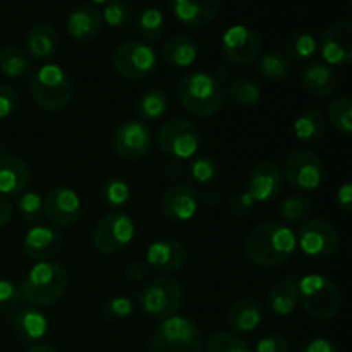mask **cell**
<instances>
[{
	"mask_svg": "<svg viewBox=\"0 0 352 352\" xmlns=\"http://www.w3.org/2000/svg\"><path fill=\"white\" fill-rule=\"evenodd\" d=\"M177 98L189 113L212 117L223 109L227 93L219 79L206 72H191L177 85Z\"/></svg>",
	"mask_w": 352,
	"mask_h": 352,
	"instance_id": "obj_2",
	"label": "cell"
},
{
	"mask_svg": "<svg viewBox=\"0 0 352 352\" xmlns=\"http://www.w3.org/2000/svg\"><path fill=\"white\" fill-rule=\"evenodd\" d=\"M103 17L96 7L79 6L69 14L67 33L74 41H89L102 31Z\"/></svg>",
	"mask_w": 352,
	"mask_h": 352,
	"instance_id": "obj_23",
	"label": "cell"
},
{
	"mask_svg": "<svg viewBox=\"0 0 352 352\" xmlns=\"http://www.w3.org/2000/svg\"><path fill=\"white\" fill-rule=\"evenodd\" d=\"M165 30V19L164 14L160 12L155 7H148L141 12V16L138 17V31H140L141 36L144 40H158L162 38Z\"/></svg>",
	"mask_w": 352,
	"mask_h": 352,
	"instance_id": "obj_35",
	"label": "cell"
},
{
	"mask_svg": "<svg viewBox=\"0 0 352 352\" xmlns=\"http://www.w3.org/2000/svg\"><path fill=\"white\" fill-rule=\"evenodd\" d=\"M336 72L325 62H311L302 74V86L313 98H327L336 89Z\"/></svg>",
	"mask_w": 352,
	"mask_h": 352,
	"instance_id": "obj_26",
	"label": "cell"
},
{
	"mask_svg": "<svg viewBox=\"0 0 352 352\" xmlns=\"http://www.w3.org/2000/svg\"><path fill=\"white\" fill-rule=\"evenodd\" d=\"M0 71L7 78H23L31 71V60L21 48H2L0 50Z\"/></svg>",
	"mask_w": 352,
	"mask_h": 352,
	"instance_id": "obj_31",
	"label": "cell"
},
{
	"mask_svg": "<svg viewBox=\"0 0 352 352\" xmlns=\"http://www.w3.org/2000/svg\"><path fill=\"white\" fill-rule=\"evenodd\" d=\"M184 301V287L172 275H160L148 282L138 294V305L148 316L167 320L177 313Z\"/></svg>",
	"mask_w": 352,
	"mask_h": 352,
	"instance_id": "obj_5",
	"label": "cell"
},
{
	"mask_svg": "<svg viewBox=\"0 0 352 352\" xmlns=\"http://www.w3.org/2000/svg\"><path fill=\"white\" fill-rule=\"evenodd\" d=\"M134 352H140V351H134Z\"/></svg>",
	"mask_w": 352,
	"mask_h": 352,
	"instance_id": "obj_57",
	"label": "cell"
},
{
	"mask_svg": "<svg viewBox=\"0 0 352 352\" xmlns=\"http://www.w3.org/2000/svg\"><path fill=\"white\" fill-rule=\"evenodd\" d=\"M12 219V205L6 196L0 195V229L6 227Z\"/></svg>",
	"mask_w": 352,
	"mask_h": 352,
	"instance_id": "obj_51",
	"label": "cell"
},
{
	"mask_svg": "<svg viewBox=\"0 0 352 352\" xmlns=\"http://www.w3.org/2000/svg\"><path fill=\"white\" fill-rule=\"evenodd\" d=\"M143 274L144 272H143V265L141 263H134L127 268V278H131V280H134V282L141 280V278L144 277Z\"/></svg>",
	"mask_w": 352,
	"mask_h": 352,
	"instance_id": "obj_52",
	"label": "cell"
},
{
	"mask_svg": "<svg viewBox=\"0 0 352 352\" xmlns=\"http://www.w3.org/2000/svg\"><path fill=\"white\" fill-rule=\"evenodd\" d=\"M305 352H339V347L327 339H315L306 346Z\"/></svg>",
	"mask_w": 352,
	"mask_h": 352,
	"instance_id": "obj_50",
	"label": "cell"
},
{
	"mask_svg": "<svg viewBox=\"0 0 352 352\" xmlns=\"http://www.w3.org/2000/svg\"><path fill=\"white\" fill-rule=\"evenodd\" d=\"M329 122L339 133L352 136V98H339L330 103Z\"/></svg>",
	"mask_w": 352,
	"mask_h": 352,
	"instance_id": "obj_36",
	"label": "cell"
},
{
	"mask_svg": "<svg viewBox=\"0 0 352 352\" xmlns=\"http://www.w3.org/2000/svg\"><path fill=\"white\" fill-rule=\"evenodd\" d=\"M206 352H251V349L234 333L217 332L206 342Z\"/></svg>",
	"mask_w": 352,
	"mask_h": 352,
	"instance_id": "obj_41",
	"label": "cell"
},
{
	"mask_svg": "<svg viewBox=\"0 0 352 352\" xmlns=\"http://www.w3.org/2000/svg\"><path fill=\"white\" fill-rule=\"evenodd\" d=\"M263 320V308L260 301L253 298H244L234 302L227 311V325L237 333H250L260 327Z\"/></svg>",
	"mask_w": 352,
	"mask_h": 352,
	"instance_id": "obj_25",
	"label": "cell"
},
{
	"mask_svg": "<svg viewBox=\"0 0 352 352\" xmlns=\"http://www.w3.org/2000/svg\"><path fill=\"white\" fill-rule=\"evenodd\" d=\"M188 251L175 239H158L146 251V263L162 274H172L184 267Z\"/></svg>",
	"mask_w": 352,
	"mask_h": 352,
	"instance_id": "obj_19",
	"label": "cell"
},
{
	"mask_svg": "<svg viewBox=\"0 0 352 352\" xmlns=\"http://www.w3.org/2000/svg\"><path fill=\"white\" fill-rule=\"evenodd\" d=\"M91 2H95V3H103V2H109V0H91Z\"/></svg>",
	"mask_w": 352,
	"mask_h": 352,
	"instance_id": "obj_54",
	"label": "cell"
},
{
	"mask_svg": "<svg viewBox=\"0 0 352 352\" xmlns=\"http://www.w3.org/2000/svg\"><path fill=\"white\" fill-rule=\"evenodd\" d=\"M258 69L270 81H282L292 71L291 58L280 52H268L258 60Z\"/></svg>",
	"mask_w": 352,
	"mask_h": 352,
	"instance_id": "obj_32",
	"label": "cell"
},
{
	"mask_svg": "<svg viewBox=\"0 0 352 352\" xmlns=\"http://www.w3.org/2000/svg\"><path fill=\"white\" fill-rule=\"evenodd\" d=\"M188 170L192 181L199 182V184H208V182H212L217 177L219 168H217V164L212 158L199 157L189 164Z\"/></svg>",
	"mask_w": 352,
	"mask_h": 352,
	"instance_id": "obj_45",
	"label": "cell"
},
{
	"mask_svg": "<svg viewBox=\"0 0 352 352\" xmlns=\"http://www.w3.org/2000/svg\"><path fill=\"white\" fill-rule=\"evenodd\" d=\"M151 148L150 127L141 120H126L113 133V151L126 162L143 158Z\"/></svg>",
	"mask_w": 352,
	"mask_h": 352,
	"instance_id": "obj_13",
	"label": "cell"
},
{
	"mask_svg": "<svg viewBox=\"0 0 352 352\" xmlns=\"http://www.w3.org/2000/svg\"><path fill=\"white\" fill-rule=\"evenodd\" d=\"M151 352H203V336L196 323L184 316L162 320L150 339Z\"/></svg>",
	"mask_w": 352,
	"mask_h": 352,
	"instance_id": "obj_6",
	"label": "cell"
},
{
	"mask_svg": "<svg viewBox=\"0 0 352 352\" xmlns=\"http://www.w3.org/2000/svg\"><path fill=\"white\" fill-rule=\"evenodd\" d=\"M298 237L285 223L270 220L254 227L246 239V253L260 267H278L287 263L296 253Z\"/></svg>",
	"mask_w": 352,
	"mask_h": 352,
	"instance_id": "obj_1",
	"label": "cell"
},
{
	"mask_svg": "<svg viewBox=\"0 0 352 352\" xmlns=\"http://www.w3.org/2000/svg\"><path fill=\"white\" fill-rule=\"evenodd\" d=\"M298 244L305 254L311 258H329L339 248V234L330 222L322 219L308 220L301 226L298 236Z\"/></svg>",
	"mask_w": 352,
	"mask_h": 352,
	"instance_id": "obj_12",
	"label": "cell"
},
{
	"mask_svg": "<svg viewBox=\"0 0 352 352\" xmlns=\"http://www.w3.org/2000/svg\"><path fill=\"white\" fill-rule=\"evenodd\" d=\"M158 146L168 157L188 160L195 157L201 146V134L198 127L186 119H170L158 129Z\"/></svg>",
	"mask_w": 352,
	"mask_h": 352,
	"instance_id": "obj_9",
	"label": "cell"
},
{
	"mask_svg": "<svg viewBox=\"0 0 352 352\" xmlns=\"http://www.w3.org/2000/svg\"><path fill=\"white\" fill-rule=\"evenodd\" d=\"M316 40L309 33H296L287 38L285 41V55L289 58H296V60H305L309 58L316 52Z\"/></svg>",
	"mask_w": 352,
	"mask_h": 352,
	"instance_id": "obj_37",
	"label": "cell"
},
{
	"mask_svg": "<svg viewBox=\"0 0 352 352\" xmlns=\"http://www.w3.org/2000/svg\"><path fill=\"white\" fill-rule=\"evenodd\" d=\"M17 339L26 344H36L43 340L48 333V320L38 308H21L10 315Z\"/></svg>",
	"mask_w": 352,
	"mask_h": 352,
	"instance_id": "obj_22",
	"label": "cell"
},
{
	"mask_svg": "<svg viewBox=\"0 0 352 352\" xmlns=\"http://www.w3.org/2000/svg\"><path fill=\"white\" fill-rule=\"evenodd\" d=\"M284 177L294 191H315L323 181L322 158L309 150L292 151L285 162Z\"/></svg>",
	"mask_w": 352,
	"mask_h": 352,
	"instance_id": "obj_11",
	"label": "cell"
},
{
	"mask_svg": "<svg viewBox=\"0 0 352 352\" xmlns=\"http://www.w3.org/2000/svg\"><path fill=\"white\" fill-rule=\"evenodd\" d=\"M253 205H254V199L248 195V191L241 192V195L234 196L232 201L229 203V213L234 217V219H243V217H246L248 213L251 212Z\"/></svg>",
	"mask_w": 352,
	"mask_h": 352,
	"instance_id": "obj_47",
	"label": "cell"
},
{
	"mask_svg": "<svg viewBox=\"0 0 352 352\" xmlns=\"http://www.w3.org/2000/svg\"><path fill=\"white\" fill-rule=\"evenodd\" d=\"M299 301L311 318L330 320L339 313L342 296L336 282L311 274L299 280Z\"/></svg>",
	"mask_w": 352,
	"mask_h": 352,
	"instance_id": "obj_7",
	"label": "cell"
},
{
	"mask_svg": "<svg viewBox=\"0 0 352 352\" xmlns=\"http://www.w3.org/2000/svg\"><path fill=\"white\" fill-rule=\"evenodd\" d=\"M309 213H311V201L301 195L289 196L280 206L282 219L289 223L302 222V220L308 219Z\"/></svg>",
	"mask_w": 352,
	"mask_h": 352,
	"instance_id": "obj_38",
	"label": "cell"
},
{
	"mask_svg": "<svg viewBox=\"0 0 352 352\" xmlns=\"http://www.w3.org/2000/svg\"><path fill=\"white\" fill-rule=\"evenodd\" d=\"M136 226L122 212H110L100 219L93 230V244L103 254H117L126 250L134 239Z\"/></svg>",
	"mask_w": 352,
	"mask_h": 352,
	"instance_id": "obj_8",
	"label": "cell"
},
{
	"mask_svg": "<svg viewBox=\"0 0 352 352\" xmlns=\"http://www.w3.org/2000/svg\"><path fill=\"white\" fill-rule=\"evenodd\" d=\"M23 291L21 285L16 282L0 278V315L10 316L19 309V305L23 302Z\"/></svg>",
	"mask_w": 352,
	"mask_h": 352,
	"instance_id": "obj_39",
	"label": "cell"
},
{
	"mask_svg": "<svg viewBox=\"0 0 352 352\" xmlns=\"http://www.w3.org/2000/svg\"><path fill=\"white\" fill-rule=\"evenodd\" d=\"M220 0H175L174 12L182 24L189 28H203L219 14Z\"/></svg>",
	"mask_w": 352,
	"mask_h": 352,
	"instance_id": "obj_24",
	"label": "cell"
},
{
	"mask_svg": "<svg viewBox=\"0 0 352 352\" xmlns=\"http://www.w3.org/2000/svg\"><path fill=\"white\" fill-rule=\"evenodd\" d=\"M112 64L122 78L143 79L157 67V54L144 41H127L113 52Z\"/></svg>",
	"mask_w": 352,
	"mask_h": 352,
	"instance_id": "obj_10",
	"label": "cell"
},
{
	"mask_svg": "<svg viewBox=\"0 0 352 352\" xmlns=\"http://www.w3.org/2000/svg\"><path fill=\"white\" fill-rule=\"evenodd\" d=\"M3 153V144H2V141H0V155Z\"/></svg>",
	"mask_w": 352,
	"mask_h": 352,
	"instance_id": "obj_55",
	"label": "cell"
},
{
	"mask_svg": "<svg viewBox=\"0 0 352 352\" xmlns=\"http://www.w3.org/2000/svg\"><path fill=\"white\" fill-rule=\"evenodd\" d=\"M102 17L110 28H126L133 19V9L126 0H113L107 3Z\"/></svg>",
	"mask_w": 352,
	"mask_h": 352,
	"instance_id": "obj_42",
	"label": "cell"
},
{
	"mask_svg": "<svg viewBox=\"0 0 352 352\" xmlns=\"http://www.w3.org/2000/svg\"><path fill=\"white\" fill-rule=\"evenodd\" d=\"M199 208V196L188 184H175L162 196V213L170 222H189Z\"/></svg>",
	"mask_w": 352,
	"mask_h": 352,
	"instance_id": "obj_17",
	"label": "cell"
},
{
	"mask_svg": "<svg viewBox=\"0 0 352 352\" xmlns=\"http://www.w3.org/2000/svg\"><path fill=\"white\" fill-rule=\"evenodd\" d=\"M19 103V95L9 85H0V119L9 117Z\"/></svg>",
	"mask_w": 352,
	"mask_h": 352,
	"instance_id": "obj_46",
	"label": "cell"
},
{
	"mask_svg": "<svg viewBox=\"0 0 352 352\" xmlns=\"http://www.w3.org/2000/svg\"><path fill=\"white\" fill-rule=\"evenodd\" d=\"M167 107L168 98L164 89H148L143 95V98L140 100V116L146 122H155V120L162 119L165 116Z\"/></svg>",
	"mask_w": 352,
	"mask_h": 352,
	"instance_id": "obj_33",
	"label": "cell"
},
{
	"mask_svg": "<svg viewBox=\"0 0 352 352\" xmlns=\"http://www.w3.org/2000/svg\"><path fill=\"white\" fill-rule=\"evenodd\" d=\"M30 91L41 109L58 112L71 103L74 88L69 74L60 65L45 64L31 76Z\"/></svg>",
	"mask_w": 352,
	"mask_h": 352,
	"instance_id": "obj_4",
	"label": "cell"
},
{
	"mask_svg": "<svg viewBox=\"0 0 352 352\" xmlns=\"http://www.w3.org/2000/svg\"><path fill=\"white\" fill-rule=\"evenodd\" d=\"M19 213L26 222L40 223L45 217V201L38 192H23L19 198Z\"/></svg>",
	"mask_w": 352,
	"mask_h": 352,
	"instance_id": "obj_40",
	"label": "cell"
},
{
	"mask_svg": "<svg viewBox=\"0 0 352 352\" xmlns=\"http://www.w3.org/2000/svg\"><path fill=\"white\" fill-rule=\"evenodd\" d=\"M349 3H351V9H352V0H349Z\"/></svg>",
	"mask_w": 352,
	"mask_h": 352,
	"instance_id": "obj_56",
	"label": "cell"
},
{
	"mask_svg": "<svg viewBox=\"0 0 352 352\" xmlns=\"http://www.w3.org/2000/svg\"><path fill=\"white\" fill-rule=\"evenodd\" d=\"M222 50L227 60L232 64H253L260 58L261 40L253 30L236 24L223 33Z\"/></svg>",
	"mask_w": 352,
	"mask_h": 352,
	"instance_id": "obj_14",
	"label": "cell"
},
{
	"mask_svg": "<svg viewBox=\"0 0 352 352\" xmlns=\"http://www.w3.org/2000/svg\"><path fill=\"white\" fill-rule=\"evenodd\" d=\"M21 291L33 308H50L64 298L67 274L55 261H36L24 278Z\"/></svg>",
	"mask_w": 352,
	"mask_h": 352,
	"instance_id": "obj_3",
	"label": "cell"
},
{
	"mask_svg": "<svg viewBox=\"0 0 352 352\" xmlns=\"http://www.w3.org/2000/svg\"><path fill=\"white\" fill-rule=\"evenodd\" d=\"M134 311V302L126 296H117L109 299L102 306V316L107 322H124L129 318Z\"/></svg>",
	"mask_w": 352,
	"mask_h": 352,
	"instance_id": "obj_43",
	"label": "cell"
},
{
	"mask_svg": "<svg viewBox=\"0 0 352 352\" xmlns=\"http://www.w3.org/2000/svg\"><path fill=\"white\" fill-rule=\"evenodd\" d=\"M299 302V282L296 278H282L268 292V305L277 316L294 313Z\"/></svg>",
	"mask_w": 352,
	"mask_h": 352,
	"instance_id": "obj_27",
	"label": "cell"
},
{
	"mask_svg": "<svg viewBox=\"0 0 352 352\" xmlns=\"http://www.w3.org/2000/svg\"><path fill=\"white\" fill-rule=\"evenodd\" d=\"M320 52L329 65H346L352 62V23L339 21L323 33Z\"/></svg>",
	"mask_w": 352,
	"mask_h": 352,
	"instance_id": "obj_15",
	"label": "cell"
},
{
	"mask_svg": "<svg viewBox=\"0 0 352 352\" xmlns=\"http://www.w3.org/2000/svg\"><path fill=\"white\" fill-rule=\"evenodd\" d=\"M62 244L64 239L58 230L47 226H34L24 237L23 250L31 260L50 261V258H54L62 250Z\"/></svg>",
	"mask_w": 352,
	"mask_h": 352,
	"instance_id": "obj_20",
	"label": "cell"
},
{
	"mask_svg": "<svg viewBox=\"0 0 352 352\" xmlns=\"http://www.w3.org/2000/svg\"><path fill=\"white\" fill-rule=\"evenodd\" d=\"M28 52L36 60H48L58 48V34L50 24H36L28 33Z\"/></svg>",
	"mask_w": 352,
	"mask_h": 352,
	"instance_id": "obj_29",
	"label": "cell"
},
{
	"mask_svg": "<svg viewBox=\"0 0 352 352\" xmlns=\"http://www.w3.org/2000/svg\"><path fill=\"white\" fill-rule=\"evenodd\" d=\"M131 198V189L122 179H110L103 186V199L107 201V205H110L112 208H119L124 206Z\"/></svg>",
	"mask_w": 352,
	"mask_h": 352,
	"instance_id": "obj_44",
	"label": "cell"
},
{
	"mask_svg": "<svg viewBox=\"0 0 352 352\" xmlns=\"http://www.w3.org/2000/svg\"><path fill=\"white\" fill-rule=\"evenodd\" d=\"M227 96H230L236 105L239 107H254L261 98V89L256 82L251 79H234L226 89Z\"/></svg>",
	"mask_w": 352,
	"mask_h": 352,
	"instance_id": "obj_34",
	"label": "cell"
},
{
	"mask_svg": "<svg viewBox=\"0 0 352 352\" xmlns=\"http://www.w3.org/2000/svg\"><path fill=\"white\" fill-rule=\"evenodd\" d=\"M337 205L344 210V212L352 213V182L342 184L337 191Z\"/></svg>",
	"mask_w": 352,
	"mask_h": 352,
	"instance_id": "obj_49",
	"label": "cell"
},
{
	"mask_svg": "<svg viewBox=\"0 0 352 352\" xmlns=\"http://www.w3.org/2000/svg\"><path fill=\"white\" fill-rule=\"evenodd\" d=\"M282 184H284V174L278 165L274 162H263L251 170L248 195L254 199V203H267L280 192Z\"/></svg>",
	"mask_w": 352,
	"mask_h": 352,
	"instance_id": "obj_18",
	"label": "cell"
},
{
	"mask_svg": "<svg viewBox=\"0 0 352 352\" xmlns=\"http://www.w3.org/2000/svg\"><path fill=\"white\" fill-rule=\"evenodd\" d=\"M254 352H289V340L277 333H272V336L263 337L256 344Z\"/></svg>",
	"mask_w": 352,
	"mask_h": 352,
	"instance_id": "obj_48",
	"label": "cell"
},
{
	"mask_svg": "<svg viewBox=\"0 0 352 352\" xmlns=\"http://www.w3.org/2000/svg\"><path fill=\"white\" fill-rule=\"evenodd\" d=\"M162 57L167 64L175 65V67H189L195 64L198 57V45L195 40L186 34H177V36L168 38L162 47Z\"/></svg>",
	"mask_w": 352,
	"mask_h": 352,
	"instance_id": "obj_28",
	"label": "cell"
},
{
	"mask_svg": "<svg viewBox=\"0 0 352 352\" xmlns=\"http://www.w3.org/2000/svg\"><path fill=\"white\" fill-rule=\"evenodd\" d=\"M327 131L325 117L320 110L308 109L294 120V134L301 143L311 144L323 138Z\"/></svg>",
	"mask_w": 352,
	"mask_h": 352,
	"instance_id": "obj_30",
	"label": "cell"
},
{
	"mask_svg": "<svg viewBox=\"0 0 352 352\" xmlns=\"http://www.w3.org/2000/svg\"><path fill=\"white\" fill-rule=\"evenodd\" d=\"M31 172L26 162L10 153L0 155V195L17 196L26 191Z\"/></svg>",
	"mask_w": 352,
	"mask_h": 352,
	"instance_id": "obj_21",
	"label": "cell"
},
{
	"mask_svg": "<svg viewBox=\"0 0 352 352\" xmlns=\"http://www.w3.org/2000/svg\"><path fill=\"white\" fill-rule=\"evenodd\" d=\"M26 352H57L52 346H45V344H36V346H31Z\"/></svg>",
	"mask_w": 352,
	"mask_h": 352,
	"instance_id": "obj_53",
	"label": "cell"
},
{
	"mask_svg": "<svg viewBox=\"0 0 352 352\" xmlns=\"http://www.w3.org/2000/svg\"><path fill=\"white\" fill-rule=\"evenodd\" d=\"M45 215L57 227L74 226L81 215V198L71 188L52 189L45 199Z\"/></svg>",
	"mask_w": 352,
	"mask_h": 352,
	"instance_id": "obj_16",
	"label": "cell"
}]
</instances>
